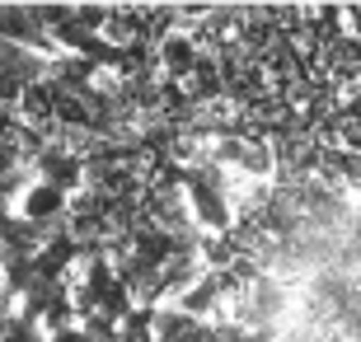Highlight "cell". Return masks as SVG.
I'll return each mask as SVG.
<instances>
[{
  "label": "cell",
  "instance_id": "6da1fadb",
  "mask_svg": "<svg viewBox=\"0 0 361 342\" xmlns=\"http://www.w3.org/2000/svg\"><path fill=\"white\" fill-rule=\"evenodd\" d=\"M66 193H61V188H52V183H33L24 193V202H19V216H24V221H33V225H47V230H52V225H61L66 221Z\"/></svg>",
  "mask_w": 361,
  "mask_h": 342
},
{
  "label": "cell",
  "instance_id": "7a4b0ae2",
  "mask_svg": "<svg viewBox=\"0 0 361 342\" xmlns=\"http://www.w3.org/2000/svg\"><path fill=\"white\" fill-rule=\"evenodd\" d=\"M47 342H90V338H85V329H80V324H66V329H56Z\"/></svg>",
  "mask_w": 361,
  "mask_h": 342
}]
</instances>
